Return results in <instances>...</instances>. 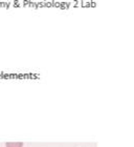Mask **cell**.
<instances>
[{
  "label": "cell",
  "instance_id": "1",
  "mask_svg": "<svg viewBox=\"0 0 134 147\" xmlns=\"http://www.w3.org/2000/svg\"><path fill=\"white\" fill-rule=\"evenodd\" d=\"M6 147H23L22 142H9L6 143Z\"/></svg>",
  "mask_w": 134,
  "mask_h": 147
}]
</instances>
